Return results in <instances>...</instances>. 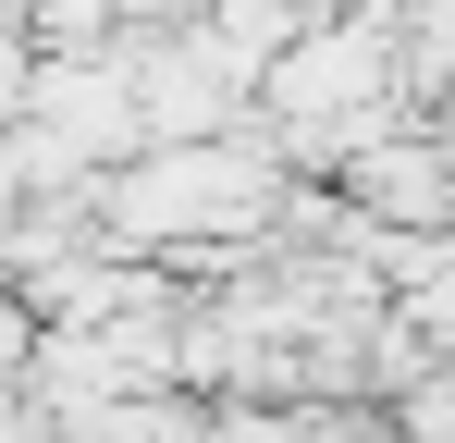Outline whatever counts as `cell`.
<instances>
[{"label":"cell","mask_w":455,"mask_h":443,"mask_svg":"<svg viewBox=\"0 0 455 443\" xmlns=\"http://www.w3.org/2000/svg\"><path fill=\"white\" fill-rule=\"evenodd\" d=\"M37 62H50V50H37L25 25H0V136H12V124L37 111Z\"/></svg>","instance_id":"6da1fadb"}]
</instances>
